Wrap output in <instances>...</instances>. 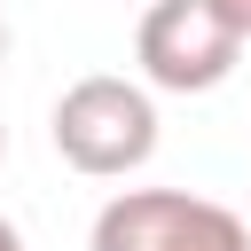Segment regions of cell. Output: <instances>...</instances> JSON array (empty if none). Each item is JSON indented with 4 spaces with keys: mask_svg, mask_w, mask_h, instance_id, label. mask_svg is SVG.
Segmentation results:
<instances>
[{
    "mask_svg": "<svg viewBox=\"0 0 251 251\" xmlns=\"http://www.w3.org/2000/svg\"><path fill=\"white\" fill-rule=\"evenodd\" d=\"M55 157L86 180H126L157 157V94L141 78H118V71H94V78H71L55 94Z\"/></svg>",
    "mask_w": 251,
    "mask_h": 251,
    "instance_id": "cell-1",
    "label": "cell"
},
{
    "mask_svg": "<svg viewBox=\"0 0 251 251\" xmlns=\"http://www.w3.org/2000/svg\"><path fill=\"white\" fill-rule=\"evenodd\" d=\"M133 63L149 94H212L243 63V31L212 0H149L133 24Z\"/></svg>",
    "mask_w": 251,
    "mask_h": 251,
    "instance_id": "cell-2",
    "label": "cell"
},
{
    "mask_svg": "<svg viewBox=\"0 0 251 251\" xmlns=\"http://www.w3.org/2000/svg\"><path fill=\"white\" fill-rule=\"evenodd\" d=\"M86 251H251V227L188 188H118L94 212Z\"/></svg>",
    "mask_w": 251,
    "mask_h": 251,
    "instance_id": "cell-3",
    "label": "cell"
},
{
    "mask_svg": "<svg viewBox=\"0 0 251 251\" xmlns=\"http://www.w3.org/2000/svg\"><path fill=\"white\" fill-rule=\"evenodd\" d=\"M212 8H220V16H227V24L243 31V47H251V0H212Z\"/></svg>",
    "mask_w": 251,
    "mask_h": 251,
    "instance_id": "cell-4",
    "label": "cell"
},
{
    "mask_svg": "<svg viewBox=\"0 0 251 251\" xmlns=\"http://www.w3.org/2000/svg\"><path fill=\"white\" fill-rule=\"evenodd\" d=\"M0 251H24V227L16 220H0Z\"/></svg>",
    "mask_w": 251,
    "mask_h": 251,
    "instance_id": "cell-5",
    "label": "cell"
},
{
    "mask_svg": "<svg viewBox=\"0 0 251 251\" xmlns=\"http://www.w3.org/2000/svg\"><path fill=\"white\" fill-rule=\"evenodd\" d=\"M0 63H8V16H0Z\"/></svg>",
    "mask_w": 251,
    "mask_h": 251,
    "instance_id": "cell-6",
    "label": "cell"
},
{
    "mask_svg": "<svg viewBox=\"0 0 251 251\" xmlns=\"http://www.w3.org/2000/svg\"><path fill=\"white\" fill-rule=\"evenodd\" d=\"M0 157H8V126H0Z\"/></svg>",
    "mask_w": 251,
    "mask_h": 251,
    "instance_id": "cell-7",
    "label": "cell"
}]
</instances>
